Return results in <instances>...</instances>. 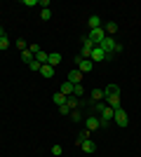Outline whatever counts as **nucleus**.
<instances>
[{"label":"nucleus","mask_w":141,"mask_h":157,"mask_svg":"<svg viewBox=\"0 0 141 157\" xmlns=\"http://www.w3.org/2000/svg\"><path fill=\"white\" fill-rule=\"evenodd\" d=\"M73 96L75 98H82V96H85V87H82V85H75L73 87Z\"/></svg>","instance_id":"obj_23"},{"label":"nucleus","mask_w":141,"mask_h":157,"mask_svg":"<svg viewBox=\"0 0 141 157\" xmlns=\"http://www.w3.org/2000/svg\"><path fill=\"white\" fill-rule=\"evenodd\" d=\"M111 94H120V87L115 85V82H111V85L104 89V96H111Z\"/></svg>","instance_id":"obj_19"},{"label":"nucleus","mask_w":141,"mask_h":157,"mask_svg":"<svg viewBox=\"0 0 141 157\" xmlns=\"http://www.w3.org/2000/svg\"><path fill=\"white\" fill-rule=\"evenodd\" d=\"M40 75H42V78H47V80H49V78H54V66L45 63V66L40 68Z\"/></svg>","instance_id":"obj_15"},{"label":"nucleus","mask_w":141,"mask_h":157,"mask_svg":"<svg viewBox=\"0 0 141 157\" xmlns=\"http://www.w3.org/2000/svg\"><path fill=\"white\" fill-rule=\"evenodd\" d=\"M68 82H71V85H80V82H82V73L78 71V68H71V73H68Z\"/></svg>","instance_id":"obj_9"},{"label":"nucleus","mask_w":141,"mask_h":157,"mask_svg":"<svg viewBox=\"0 0 141 157\" xmlns=\"http://www.w3.org/2000/svg\"><path fill=\"white\" fill-rule=\"evenodd\" d=\"M89 98H92V103H101L104 101V89H92V94H89Z\"/></svg>","instance_id":"obj_13"},{"label":"nucleus","mask_w":141,"mask_h":157,"mask_svg":"<svg viewBox=\"0 0 141 157\" xmlns=\"http://www.w3.org/2000/svg\"><path fill=\"white\" fill-rule=\"evenodd\" d=\"M35 56H33V52H31V49H24V52H21V61H24V63H31V61H33Z\"/></svg>","instance_id":"obj_20"},{"label":"nucleus","mask_w":141,"mask_h":157,"mask_svg":"<svg viewBox=\"0 0 141 157\" xmlns=\"http://www.w3.org/2000/svg\"><path fill=\"white\" fill-rule=\"evenodd\" d=\"M40 19L42 21H49V19H52V10H42V12H40Z\"/></svg>","instance_id":"obj_27"},{"label":"nucleus","mask_w":141,"mask_h":157,"mask_svg":"<svg viewBox=\"0 0 141 157\" xmlns=\"http://www.w3.org/2000/svg\"><path fill=\"white\" fill-rule=\"evenodd\" d=\"M47 59H49V54H47L45 49H40V52L35 54V61H38V63H42V66L47 63Z\"/></svg>","instance_id":"obj_21"},{"label":"nucleus","mask_w":141,"mask_h":157,"mask_svg":"<svg viewBox=\"0 0 141 157\" xmlns=\"http://www.w3.org/2000/svg\"><path fill=\"white\" fill-rule=\"evenodd\" d=\"M61 59H64V56H61L59 52H49V59H47V63H49V66H57V63H61Z\"/></svg>","instance_id":"obj_17"},{"label":"nucleus","mask_w":141,"mask_h":157,"mask_svg":"<svg viewBox=\"0 0 141 157\" xmlns=\"http://www.w3.org/2000/svg\"><path fill=\"white\" fill-rule=\"evenodd\" d=\"M115 110L111 108V105H104L99 110V129H108V124H111V120H113Z\"/></svg>","instance_id":"obj_2"},{"label":"nucleus","mask_w":141,"mask_h":157,"mask_svg":"<svg viewBox=\"0 0 141 157\" xmlns=\"http://www.w3.org/2000/svg\"><path fill=\"white\" fill-rule=\"evenodd\" d=\"M104 31H106V35L113 38L115 33H118V24H115V21H108V24H104Z\"/></svg>","instance_id":"obj_14"},{"label":"nucleus","mask_w":141,"mask_h":157,"mask_svg":"<svg viewBox=\"0 0 141 157\" xmlns=\"http://www.w3.org/2000/svg\"><path fill=\"white\" fill-rule=\"evenodd\" d=\"M89 134H92V131H87V129H82V131H80V134H78V138H75V143L80 145V143H82V141H87V138H89Z\"/></svg>","instance_id":"obj_22"},{"label":"nucleus","mask_w":141,"mask_h":157,"mask_svg":"<svg viewBox=\"0 0 141 157\" xmlns=\"http://www.w3.org/2000/svg\"><path fill=\"white\" fill-rule=\"evenodd\" d=\"M94 47H96V45H94L92 40L85 38V40H82V47H80V59H89V54H92Z\"/></svg>","instance_id":"obj_5"},{"label":"nucleus","mask_w":141,"mask_h":157,"mask_svg":"<svg viewBox=\"0 0 141 157\" xmlns=\"http://www.w3.org/2000/svg\"><path fill=\"white\" fill-rule=\"evenodd\" d=\"M96 47H101V49H104V52L108 54V59H111V54H118V52H122V45H120V42H118L115 38H111V35H106V38L101 40V42H99Z\"/></svg>","instance_id":"obj_1"},{"label":"nucleus","mask_w":141,"mask_h":157,"mask_svg":"<svg viewBox=\"0 0 141 157\" xmlns=\"http://www.w3.org/2000/svg\"><path fill=\"white\" fill-rule=\"evenodd\" d=\"M75 68H78V71L82 73V75H85V73H92V68H94V63H92V59H80V56H78V59H75Z\"/></svg>","instance_id":"obj_4"},{"label":"nucleus","mask_w":141,"mask_h":157,"mask_svg":"<svg viewBox=\"0 0 141 157\" xmlns=\"http://www.w3.org/2000/svg\"><path fill=\"white\" fill-rule=\"evenodd\" d=\"M89 59H92V63H94V61H106V59H108V54L104 52L101 47H94L92 54H89Z\"/></svg>","instance_id":"obj_7"},{"label":"nucleus","mask_w":141,"mask_h":157,"mask_svg":"<svg viewBox=\"0 0 141 157\" xmlns=\"http://www.w3.org/2000/svg\"><path fill=\"white\" fill-rule=\"evenodd\" d=\"M7 47H10V38H7V35H2V38H0V49L5 52Z\"/></svg>","instance_id":"obj_26"},{"label":"nucleus","mask_w":141,"mask_h":157,"mask_svg":"<svg viewBox=\"0 0 141 157\" xmlns=\"http://www.w3.org/2000/svg\"><path fill=\"white\" fill-rule=\"evenodd\" d=\"M61 152H64V148H61V145H52V155H57V157H59Z\"/></svg>","instance_id":"obj_29"},{"label":"nucleus","mask_w":141,"mask_h":157,"mask_svg":"<svg viewBox=\"0 0 141 157\" xmlns=\"http://www.w3.org/2000/svg\"><path fill=\"white\" fill-rule=\"evenodd\" d=\"M2 35H5V28H2V26H0V38H2Z\"/></svg>","instance_id":"obj_32"},{"label":"nucleus","mask_w":141,"mask_h":157,"mask_svg":"<svg viewBox=\"0 0 141 157\" xmlns=\"http://www.w3.org/2000/svg\"><path fill=\"white\" fill-rule=\"evenodd\" d=\"M87 38L92 40L94 45H99L101 40L106 38V31H104V26H101V28H94V31H89V35H87Z\"/></svg>","instance_id":"obj_6"},{"label":"nucleus","mask_w":141,"mask_h":157,"mask_svg":"<svg viewBox=\"0 0 141 157\" xmlns=\"http://www.w3.org/2000/svg\"><path fill=\"white\" fill-rule=\"evenodd\" d=\"M85 129H87V131H96V129H99V117H94V115L85 117Z\"/></svg>","instance_id":"obj_8"},{"label":"nucleus","mask_w":141,"mask_h":157,"mask_svg":"<svg viewBox=\"0 0 141 157\" xmlns=\"http://www.w3.org/2000/svg\"><path fill=\"white\" fill-rule=\"evenodd\" d=\"M59 113H61V115H71V110H68V105H66V103L59 108Z\"/></svg>","instance_id":"obj_30"},{"label":"nucleus","mask_w":141,"mask_h":157,"mask_svg":"<svg viewBox=\"0 0 141 157\" xmlns=\"http://www.w3.org/2000/svg\"><path fill=\"white\" fill-rule=\"evenodd\" d=\"M87 26H89V31L101 28V26H104V24H101V17H99V14H92V17H89V21H87Z\"/></svg>","instance_id":"obj_11"},{"label":"nucleus","mask_w":141,"mask_h":157,"mask_svg":"<svg viewBox=\"0 0 141 157\" xmlns=\"http://www.w3.org/2000/svg\"><path fill=\"white\" fill-rule=\"evenodd\" d=\"M24 5H28V7H35V5H38V0H24Z\"/></svg>","instance_id":"obj_31"},{"label":"nucleus","mask_w":141,"mask_h":157,"mask_svg":"<svg viewBox=\"0 0 141 157\" xmlns=\"http://www.w3.org/2000/svg\"><path fill=\"white\" fill-rule=\"evenodd\" d=\"M17 49H21V52L28 49V42H26V40H17Z\"/></svg>","instance_id":"obj_28"},{"label":"nucleus","mask_w":141,"mask_h":157,"mask_svg":"<svg viewBox=\"0 0 141 157\" xmlns=\"http://www.w3.org/2000/svg\"><path fill=\"white\" fill-rule=\"evenodd\" d=\"M113 122H115V124H118V127H127V124H129V120H127V113L122 110V105H120V108H115Z\"/></svg>","instance_id":"obj_3"},{"label":"nucleus","mask_w":141,"mask_h":157,"mask_svg":"<svg viewBox=\"0 0 141 157\" xmlns=\"http://www.w3.org/2000/svg\"><path fill=\"white\" fill-rule=\"evenodd\" d=\"M80 148H82V152H87V155H92V152L96 150V143H94L92 138H87V141H82V143H80Z\"/></svg>","instance_id":"obj_10"},{"label":"nucleus","mask_w":141,"mask_h":157,"mask_svg":"<svg viewBox=\"0 0 141 157\" xmlns=\"http://www.w3.org/2000/svg\"><path fill=\"white\" fill-rule=\"evenodd\" d=\"M40 68H42V63H38L35 59L28 63V71H31V73H40Z\"/></svg>","instance_id":"obj_25"},{"label":"nucleus","mask_w":141,"mask_h":157,"mask_svg":"<svg viewBox=\"0 0 141 157\" xmlns=\"http://www.w3.org/2000/svg\"><path fill=\"white\" fill-rule=\"evenodd\" d=\"M52 103L57 105V108H61V105L66 103V96H64V94H61V92H57V94H54V96H52Z\"/></svg>","instance_id":"obj_16"},{"label":"nucleus","mask_w":141,"mask_h":157,"mask_svg":"<svg viewBox=\"0 0 141 157\" xmlns=\"http://www.w3.org/2000/svg\"><path fill=\"white\" fill-rule=\"evenodd\" d=\"M104 101H108V105H111V108H120V94H111V96H106L104 98Z\"/></svg>","instance_id":"obj_12"},{"label":"nucleus","mask_w":141,"mask_h":157,"mask_svg":"<svg viewBox=\"0 0 141 157\" xmlns=\"http://www.w3.org/2000/svg\"><path fill=\"white\" fill-rule=\"evenodd\" d=\"M73 87L75 85H71V82H64V85L59 87V92L64 94V96H71V94H73Z\"/></svg>","instance_id":"obj_18"},{"label":"nucleus","mask_w":141,"mask_h":157,"mask_svg":"<svg viewBox=\"0 0 141 157\" xmlns=\"http://www.w3.org/2000/svg\"><path fill=\"white\" fill-rule=\"evenodd\" d=\"M71 122H82V113H80V108H78V110H71Z\"/></svg>","instance_id":"obj_24"}]
</instances>
